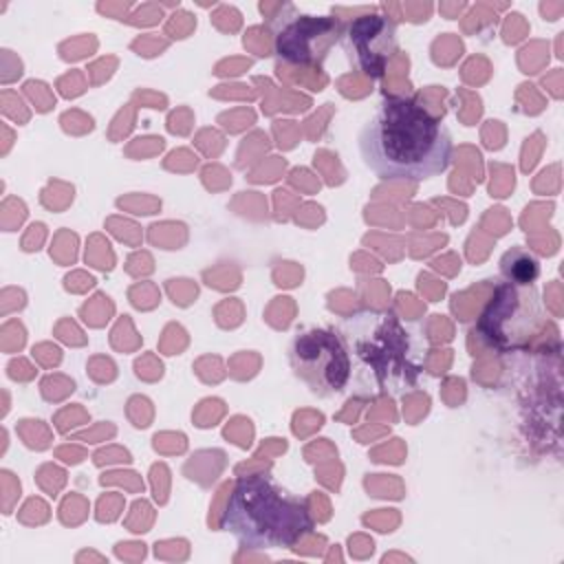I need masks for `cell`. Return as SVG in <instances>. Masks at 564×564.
<instances>
[{
  "mask_svg": "<svg viewBox=\"0 0 564 564\" xmlns=\"http://www.w3.org/2000/svg\"><path fill=\"white\" fill-rule=\"evenodd\" d=\"M348 42L352 44L359 64L370 75H381L386 62L397 51V31L388 18L368 13L350 24Z\"/></svg>",
  "mask_w": 564,
  "mask_h": 564,
  "instance_id": "obj_6",
  "label": "cell"
},
{
  "mask_svg": "<svg viewBox=\"0 0 564 564\" xmlns=\"http://www.w3.org/2000/svg\"><path fill=\"white\" fill-rule=\"evenodd\" d=\"M542 326V306L531 282L498 284L494 300L480 317V333L489 344L511 348L529 341Z\"/></svg>",
  "mask_w": 564,
  "mask_h": 564,
  "instance_id": "obj_3",
  "label": "cell"
},
{
  "mask_svg": "<svg viewBox=\"0 0 564 564\" xmlns=\"http://www.w3.org/2000/svg\"><path fill=\"white\" fill-rule=\"evenodd\" d=\"M359 150L377 176L421 181L447 170L454 143L441 119L419 101L392 97L364 126Z\"/></svg>",
  "mask_w": 564,
  "mask_h": 564,
  "instance_id": "obj_1",
  "label": "cell"
},
{
  "mask_svg": "<svg viewBox=\"0 0 564 564\" xmlns=\"http://www.w3.org/2000/svg\"><path fill=\"white\" fill-rule=\"evenodd\" d=\"M291 364L295 375L317 394H335L348 379V355L328 330H308L293 339Z\"/></svg>",
  "mask_w": 564,
  "mask_h": 564,
  "instance_id": "obj_4",
  "label": "cell"
},
{
  "mask_svg": "<svg viewBox=\"0 0 564 564\" xmlns=\"http://www.w3.org/2000/svg\"><path fill=\"white\" fill-rule=\"evenodd\" d=\"M223 527L245 546L282 549L293 546L313 527V518L300 498L269 478L245 476L231 489Z\"/></svg>",
  "mask_w": 564,
  "mask_h": 564,
  "instance_id": "obj_2",
  "label": "cell"
},
{
  "mask_svg": "<svg viewBox=\"0 0 564 564\" xmlns=\"http://www.w3.org/2000/svg\"><path fill=\"white\" fill-rule=\"evenodd\" d=\"M275 53L295 64H322L339 37V22L326 15H304L293 7L291 18L273 22Z\"/></svg>",
  "mask_w": 564,
  "mask_h": 564,
  "instance_id": "obj_5",
  "label": "cell"
}]
</instances>
